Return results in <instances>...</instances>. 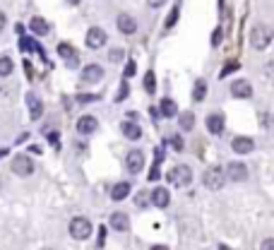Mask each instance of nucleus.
I'll return each instance as SVG.
<instances>
[{"label":"nucleus","instance_id":"f8f14e48","mask_svg":"<svg viewBox=\"0 0 274 250\" xmlns=\"http://www.w3.org/2000/svg\"><path fill=\"white\" fill-rule=\"evenodd\" d=\"M96 128H99V123H96L94 115H82L77 120V133L80 135H91V133H96Z\"/></svg>","mask_w":274,"mask_h":250},{"label":"nucleus","instance_id":"412c9836","mask_svg":"<svg viewBox=\"0 0 274 250\" xmlns=\"http://www.w3.org/2000/svg\"><path fill=\"white\" fill-rule=\"evenodd\" d=\"M20 48H22L24 53H41V56H44L41 46H39L34 39H29V36H22V39H20Z\"/></svg>","mask_w":274,"mask_h":250},{"label":"nucleus","instance_id":"7ed1b4c3","mask_svg":"<svg viewBox=\"0 0 274 250\" xmlns=\"http://www.w3.org/2000/svg\"><path fill=\"white\" fill-rule=\"evenodd\" d=\"M89 233H91V224H89V219L75 217V219L70 222V236H72L75 241H87Z\"/></svg>","mask_w":274,"mask_h":250},{"label":"nucleus","instance_id":"6e6552de","mask_svg":"<svg viewBox=\"0 0 274 250\" xmlns=\"http://www.w3.org/2000/svg\"><path fill=\"white\" fill-rule=\"evenodd\" d=\"M125 166H128L130 173H139V171L144 168V154H142L139 149L128 152V157H125Z\"/></svg>","mask_w":274,"mask_h":250},{"label":"nucleus","instance_id":"6ab92c4d","mask_svg":"<svg viewBox=\"0 0 274 250\" xmlns=\"http://www.w3.org/2000/svg\"><path fill=\"white\" fill-rule=\"evenodd\" d=\"M120 130H123V135H125L128 139H139L142 137V128H139L137 123H130V120L120 123Z\"/></svg>","mask_w":274,"mask_h":250},{"label":"nucleus","instance_id":"2eb2a0df","mask_svg":"<svg viewBox=\"0 0 274 250\" xmlns=\"http://www.w3.org/2000/svg\"><path fill=\"white\" fill-rule=\"evenodd\" d=\"M252 147H255V142L250 137H233V142H231V149L236 154H250Z\"/></svg>","mask_w":274,"mask_h":250},{"label":"nucleus","instance_id":"c756f323","mask_svg":"<svg viewBox=\"0 0 274 250\" xmlns=\"http://www.w3.org/2000/svg\"><path fill=\"white\" fill-rule=\"evenodd\" d=\"M96 99H99V96H94V94H80V96H77L80 104H89V101H96Z\"/></svg>","mask_w":274,"mask_h":250},{"label":"nucleus","instance_id":"b1692460","mask_svg":"<svg viewBox=\"0 0 274 250\" xmlns=\"http://www.w3.org/2000/svg\"><path fill=\"white\" fill-rule=\"evenodd\" d=\"M205 96H207V82L205 80H197L195 82V89H192V99L195 101H205Z\"/></svg>","mask_w":274,"mask_h":250},{"label":"nucleus","instance_id":"20e7f679","mask_svg":"<svg viewBox=\"0 0 274 250\" xmlns=\"http://www.w3.org/2000/svg\"><path fill=\"white\" fill-rule=\"evenodd\" d=\"M205 185L209 188V190H219V188H224V181H226V173L221 171L219 166H212L205 171Z\"/></svg>","mask_w":274,"mask_h":250},{"label":"nucleus","instance_id":"2f4dec72","mask_svg":"<svg viewBox=\"0 0 274 250\" xmlns=\"http://www.w3.org/2000/svg\"><path fill=\"white\" fill-rule=\"evenodd\" d=\"M109 58L113 60V63H118V60H123V51H120V48H113Z\"/></svg>","mask_w":274,"mask_h":250},{"label":"nucleus","instance_id":"423d86ee","mask_svg":"<svg viewBox=\"0 0 274 250\" xmlns=\"http://www.w3.org/2000/svg\"><path fill=\"white\" fill-rule=\"evenodd\" d=\"M12 171L17 173V176H31L34 173V161L24 157V154H17L15 159H12Z\"/></svg>","mask_w":274,"mask_h":250},{"label":"nucleus","instance_id":"f3484780","mask_svg":"<svg viewBox=\"0 0 274 250\" xmlns=\"http://www.w3.org/2000/svg\"><path fill=\"white\" fill-rule=\"evenodd\" d=\"M130 195V183L128 181H120V183H115L113 185V190H111V200L113 202H120V200H125Z\"/></svg>","mask_w":274,"mask_h":250},{"label":"nucleus","instance_id":"1a4fd4ad","mask_svg":"<svg viewBox=\"0 0 274 250\" xmlns=\"http://www.w3.org/2000/svg\"><path fill=\"white\" fill-rule=\"evenodd\" d=\"M101 77H104V70H101V65L91 63V65H87V68H82V82H87V84H94V82H99Z\"/></svg>","mask_w":274,"mask_h":250},{"label":"nucleus","instance_id":"a19ab883","mask_svg":"<svg viewBox=\"0 0 274 250\" xmlns=\"http://www.w3.org/2000/svg\"><path fill=\"white\" fill-rule=\"evenodd\" d=\"M5 22H7V20H5V12H0V31L5 29Z\"/></svg>","mask_w":274,"mask_h":250},{"label":"nucleus","instance_id":"473e14b6","mask_svg":"<svg viewBox=\"0 0 274 250\" xmlns=\"http://www.w3.org/2000/svg\"><path fill=\"white\" fill-rule=\"evenodd\" d=\"M128 96V84H120V91H118V96H115V101H123Z\"/></svg>","mask_w":274,"mask_h":250},{"label":"nucleus","instance_id":"4468645a","mask_svg":"<svg viewBox=\"0 0 274 250\" xmlns=\"http://www.w3.org/2000/svg\"><path fill=\"white\" fill-rule=\"evenodd\" d=\"M250 94H252V87L248 80H238V82L231 84V96L233 99H248Z\"/></svg>","mask_w":274,"mask_h":250},{"label":"nucleus","instance_id":"393cba45","mask_svg":"<svg viewBox=\"0 0 274 250\" xmlns=\"http://www.w3.org/2000/svg\"><path fill=\"white\" fill-rule=\"evenodd\" d=\"M176 113H178V106H176L171 99H164V101H161V115H166V118H173Z\"/></svg>","mask_w":274,"mask_h":250},{"label":"nucleus","instance_id":"58836bf2","mask_svg":"<svg viewBox=\"0 0 274 250\" xmlns=\"http://www.w3.org/2000/svg\"><path fill=\"white\" fill-rule=\"evenodd\" d=\"M171 142H173V149H178V152L183 149V139H181V137H173Z\"/></svg>","mask_w":274,"mask_h":250},{"label":"nucleus","instance_id":"0eeeda50","mask_svg":"<svg viewBox=\"0 0 274 250\" xmlns=\"http://www.w3.org/2000/svg\"><path fill=\"white\" fill-rule=\"evenodd\" d=\"M224 173H226V178L233 181V183H243V181H248V168H246V164H241V161L228 164V168H226Z\"/></svg>","mask_w":274,"mask_h":250},{"label":"nucleus","instance_id":"f257e3e1","mask_svg":"<svg viewBox=\"0 0 274 250\" xmlns=\"http://www.w3.org/2000/svg\"><path fill=\"white\" fill-rule=\"evenodd\" d=\"M270 41H272V31H270V27L257 24V27L250 31V44L255 46V51H265V48L270 46Z\"/></svg>","mask_w":274,"mask_h":250},{"label":"nucleus","instance_id":"72a5a7b5","mask_svg":"<svg viewBox=\"0 0 274 250\" xmlns=\"http://www.w3.org/2000/svg\"><path fill=\"white\" fill-rule=\"evenodd\" d=\"M135 63H133V60H130V63H128V65H125V77H133V75H135Z\"/></svg>","mask_w":274,"mask_h":250},{"label":"nucleus","instance_id":"e433bc0d","mask_svg":"<svg viewBox=\"0 0 274 250\" xmlns=\"http://www.w3.org/2000/svg\"><path fill=\"white\" fill-rule=\"evenodd\" d=\"M262 250H272L274 248V238H267V241H262V246H260Z\"/></svg>","mask_w":274,"mask_h":250},{"label":"nucleus","instance_id":"dca6fc26","mask_svg":"<svg viewBox=\"0 0 274 250\" xmlns=\"http://www.w3.org/2000/svg\"><path fill=\"white\" fill-rule=\"evenodd\" d=\"M207 130H209L212 135H221V133H224V115H221V113L207 115Z\"/></svg>","mask_w":274,"mask_h":250},{"label":"nucleus","instance_id":"a878e982","mask_svg":"<svg viewBox=\"0 0 274 250\" xmlns=\"http://www.w3.org/2000/svg\"><path fill=\"white\" fill-rule=\"evenodd\" d=\"M144 89H147L149 94H154V91H157V82H154V72H152V70L144 75Z\"/></svg>","mask_w":274,"mask_h":250},{"label":"nucleus","instance_id":"7c9ffc66","mask_svg":"<svg viewBox=\"0 0 274 250\" xmlns=\"http://www.w3.org/2000/svg\"><path fill=\"white\" fill-rule=\"evenodd\" d=\"M233 70H238V63H228L224 70H221V77H226V75H231Z\"/></svg>","mask_w":274,"mask_h":250},{"label":"nucleus","instance_id":"c9c22d12","mask_svg":"<svg viewBox=\"0 0 274 250\" xmlns=\"http://www.w3.org/2000/svg\"><path fill=\"white\" fill-rule=\"evenodd\" d=\"M159 178V159H157V164H154V168L149 171V181H157Z\"/></svg>","mask_w":274,"mask_h":250},{"label":"nucleus","instance_id":"cd10ccee","mask_svg":"<svg viewBox=\"0 0 274 250\" xmlns=\"http://www.w3.org/2000/svg\"><path fill=\"white\" fill-rule=\"evenodd\" d=\"M178 12H181V10H178V5H176V7L171 10V15H168V20H166V29H171V27H173V24H176V20H178Z\"/></svg>","mask_w":274,"mask_h":250},{"label":"nucleus","instance_id":"5701e85b","mask_svg":"<svg viewBox=\"0 0 274 250\" xmlns=\"http://www.w3.org/2000/svg\"><path fill=\"white\" fill-rule=\"evenodd\" d=\"M176 115H178V113H176ZM178 125H181L183 130H192V128H195V115H192L190 111L181 113V115H178Z\"/></svg>","mask_w":274,"mask_h":250},{"label":"nucleus","instance_id":"79ce46f5","mask_svg":"<svg viewBox=\"0 0 274 250\" xmlns=\"http://www.w3.org/2000/svg\"><path fill=\"white\" fill-rule=\"evenodd\" d=\"M68 2H70V5H77V2H80V0H68Z\"/></svg>","mask_w":274,"mask_h":250},{"label":"nucleus","instance_id":"c85d7f7f","mask_svg":"<svg viewBox=\"0 0 274 250\" xmlns=\"http://www.w3.org/2000/svg\"><path fill=\"white\" fill-rule=\"evenodd\" d=\"M147 200H149V195H147V193H137L135 205H137V207H147Z\"/></svg>","mask_w":274,"mask_h":250},{"label":"nucleus","instance_id":"9b49d317","mask_svg":"<svg viewBox=\"0 0 274 250\" xmlns=\"http://www.w3.org/2000/svg\"><path fill=\"white\" fill-rule=\"evenodd\" d=\"M115 24H118V29H120L123 34H128V36L137 31V20L133 17V15H125V12H123V15H118Z\"/></svg>","mask_w":274,"mask_h":250},{"label":"nucleus","instance_id":"ea45409f","mask_svg":"<svg viewBox=\"0 0 274 250\" xmlns=\"http://www.w3.org/2000/svg\"><path fill=\"white\" fill-rule=\"evenodd\" d=\"M164 2L166 0H147V5H149V7H161Z\"/></svg>","mask_w":274,"mask_h":250},{"label":"nucleus","instance_id":"f704fd0d","mask_svg":"<svg viewBox=\"0 0 274 250\" xmlns=\"http://www.w3.org/2000/svg\"><path fill=\"white\" fill-rule=\"evenodd\" d=\"M221 36H224L221 29H214V34H212V44H214V46H219L221 44Z\"/></svg>","mask_w":274,"mask_h":250},{"label":"nucleus","instance_id":"4be33fe9","mask_svg":"<svg viewBox=\"0 0 274 250\" xmlns=\"http://www.w3.org/2000/svg\"><path fill=\"white\" fill-rule=\"evenodd\" d=\"M29 27H31V31H34L36 36H46V34H48V22H46L44 17H34Z\"/></svg>","mask_w":274,"mask_h":250},{"label":"nucleus","instance_id":"9d476101","mask_svg":"<svg viewBox=\"0 0 274 250\" xmlns=\"http://www.w3.org/2000/svg\"><path fill=\"white\" fill-rule=\"evenodd\" d=\"M27 106H29V115H31V120H39V118L44 115V104H41V99H39L34 91H29L27 94Z\"/></svg>","mask_w":274,"mask_h":250},{"label":"nucleus","instance_id":"39448f33","mask_svg":"<svg viewBox=\"0 0 274 250\" xmlns=\"http://www.w3.org/2000/svg\"><path fill=\"white\" fill-rule=\"evenodd\" d=\"M106 41H109V36L101 27H91L87 31V46L89 48H101V46H106Z\"/></svg>","mask_w":274,"mask_h":250},{"label":"nucleus","instance_id":"aec40b11","mask_svg":"<svg viewBox=\"0 0 274 250\" xmlns=\"http://www.w3.org/2000/svg\"><path fill=\"white\" fill-rule=\"evenodd\" d=\"M58 56L65 58L70 65H75V63H77V53H75V48H72L70 44H58Z\"/></svg>","mask_w":274,"mask_h":250},{"label":"nucleus","instance_id":"4c0bfd02","mask_svg":"<svg viewBox=\"0 0 274 250\" xmlns=\"http://www.w3.org/2000/svg\"><path fill=\"white\" fill-rule=\"evenodd\" d=\"M104 241H106V231L101 228V231H99V243H96V248H104Z\"/></svg>","mask_w":274,"mask_h":250},{"label":"nucleus","instance_id":"a211bd4d","mask_svg":"<svg viewBox=\"0 0 274 250\" xmlns=\"http://www.w3.org/2000/svg\"><path fill=\"white\" fill-rule=\"evenodd\" d=\"M152 202L157 205V207H168V202H171V195H168V190L166 188H154L152 190Z\"/></svg>","mask_w":274,"mask_h":250},{"label":"nucleus","instance_id":"bb28decb","mask_svg":"<svg viewBox=\"0 0 274 250\" xmlns=\"http://www.w3.org/2000/svg\"><path fill=\"white\" fill-rule=\"evenodd\" d=\"M12 72V60L10 58H0V77H7Z\"/></svg>","mask_w":274,"mask_h":250},{"label":"nucleus","instance_id":"f03ea898","mask_svg":"<svg viewBox=\"0 0 274 250\" xmlns=\"http://www.w3.org/2000/svg\"><path fill=\"white\" fill-rule=\"evenodd\" d=\"M190 181H192V171H190V166H185V164L173 166L168 171V183H171V185L185 188V185H190Z\"/></svg>","mask_w":274,"mask_h":250},{"label":"nucleus","instance_id":"ddd939ff","mask_svg":"<svg viewBox=\"0 0 274 250\" xmlns=\"http://www.w3.org/2000/svg\"><path fill=\"white\" fill-rule=\"evenodd\" d=\"M111 228L113 231H120V233H125L128 228H130V217L128 214H123V212H115V214H111Z\"/></svg>","mask_w":274,"mask_h":250}]
</instances>
